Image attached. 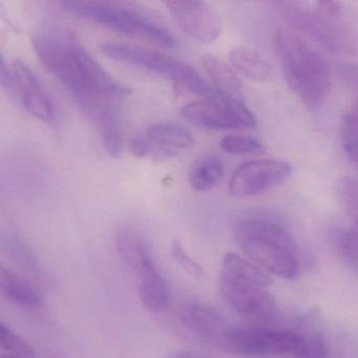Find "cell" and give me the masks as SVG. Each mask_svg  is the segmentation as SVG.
Instances as JSON below:
<instances>
[{
	"label": "cell",
	"instance_id": "obj_13",
	"mask_svg": "<svg viewBox=\"0 0 358 358\" xmlns=\"http://www.w3.org/2000/svg\"><path fill=\"white\" fill-rule=\"evenodd\" d=\"M179 318L186 330L217 347H221L224 336L230 328L217 309L201 301L184 303L180 309Z\"/></svg>",
	"mask_w": 358,
	"mask_h": 358
},
{
	"label": "cell",
	"instance_id": "obj_12",
	"mask_svg": "<svg viewBox=\"0 0 358 358\" xmlns=\"http://www.w3.org/2000/svg\"><path fill=\"white\" fill-rule=\"evenodd\" d=\"M12 72V91L27 110L41 121H51L55 116V108L36 75L22 62L10 64Z\"/></svg>",
	"mask_w": 358,
	"mask_h": 358
},
{
	"label": "cell",
	"instance_id": "obj_18",
	"mask_svg": "<svg viewBox=\"0 0 358 358\" xmlns=\"http://www.w3.org/2000/svg\"><path fill=\"white\" fill-rule=\"evenodd\" d=\"M229 62L234 69L250 80L268 83L273 80L275 72L257 52L247 48H236L229 53Z\"/></svg>",
	"mask_w": 358,
	"mask_h": 358
},
{
	"label": "cell",
	"instance_id": "obj_25",
	"mask_svg": "<svg viewBox=\"0 0 358 358\" xmlns=\"http://www.w3.org/2000/svg\"><path fill=\"white\" fill-rule=\"evenodd\" d=\"M0 348L3 351L1 354L22 358H35V353L31 345L3 322L0 324Z\"/></svg>",
	"mask_w": 358,
	"mask_h": 358
},
{
	"label": "cell",
	"instance_id": "obj_32",
	"mask_svg": "<svg viewBox=\"0 0 358 358\" xmlns=\"http://www.w3.org/2000/svg\"><path fill=\"white\" fill-rule=\"evenodd\" d=\"M0 358H22V357H17V356H13V355H8V354H1V357Z\"/></svg>",
	"mask_w": 358,
	"mask_h": 358
},
{
	"label": "cell",
	"instance_id": "obj_8",
	"mask_svg": "<svg viewBox=\"0 0 358 358\" xmlns=\"http://www.w3.org/2000/svg\"><path fill=\"white\" fill-rule=\"evenodd\" d=\"M32 45L45 70L70 92L79 106L85 108L96 106L98 99L87 87L73 41L37 35L33 37Z\"/></svg>",
	"mask_w": 358,
	"mask_h": 358
},
{
	"label": "cell",
	"instance_id": "obj_28",
	"mask_svg": "<svg viewBox=\"0 0 358 358\" xmlns=\"http://www.w3.org/2000/svg\"><path fill=\"white\" fill-rule=\"evenodd\" d=\"M171 257L176 264L180 266L184 271L187 272L194 278H200L204 275V270L198 262L194 261L186 250H184L181 243L175 241L171 245Z\"/></svg>",
	"mask_w": 358,
	"mask_h": 358
},
{
	"label": "cell",
	"instance_id": "obj_29",
	"mask_svg": "<svg viewBox=\"0 0 358 358\" xmlns=\"http://www.w3.org/2000/svg\"><path fill=\"white\" fill-rule=\"evenodd\" d=\"M152 148V142L146 137V135H136L129 140V150L136 158L150 157Z\"/></svg>",
	"mask_w": 358,
	"mask_h": 358
},
{
	"label": "cell",
	"instance_id": "obj_4",
	"mask_svg": "<svg viewBox=\"0 0 358 358\" xmlns=\"http://www.w3.org/2000/svg\"><path fill=\"white\" fill-rule=\"evenodd\" d=\"M221 348L242 356L329 357V348L324 336L316 329L308 327L303 330L271 326L229 328Z\"/></svg>",
	"mask_w": 358,
	"mask_h": 358
},
{
	"label": "cell",
	"instance_id": "obj_27",
	"mask_svg": "<svg viewBox=\"0 0 358 358\" xmlns=\"http://www.w3.org/2000/svg\"><path fill=\"white\" fill-rule=\"evenodd\" d=\"M338 249L345 263L358 275V228L345 230L341 234Z\"/></svg>",
	"mask_w": 358,
	"mask_h": 358
},
{
	"label": "cell",
	"instance_id": "obj_16",
	"mask_svg": "<svg viewBox=\"0 0 358 358\" xmlns=\"http://www.w3.org/2000/svg\"><path fill=\"white\" fill-rule=\"evenodd\" d=\"M0 290L10 303L26 309H36L43 303L38 291L30 282L3 266L0 268Z\"/></svg>",
	"mask_w": 358,
	"mask_h": 358
},
{
	"label": "cell",
	"instance_id": "obj_23",
	"mask_svg": "<svg viewBox=\"0 0 358 358\" xmlns=\"http://www.w3.org/2000/svg\"><path fill=\"white\" fill-rule=\"evenodd\" d=\"M341 140L345 154L358 169V102L341 121Z\"/></svg>",
	"mask_w": 358,
	"mask_h": 358
},
{
	"label": "cell",
	"instance_id": "obj_3",
	"mask_svg": "<svg viewBox=\"0 0 358 358\" xmlns=\"http://www.w3.org/2000/svg\"><path fill=\"white\" fill-rule=\"evenodd\" d=\"M273 48L291 91L307 108H322L331 91L330 66L322 54L282 29L274 34Z\"/></svg>",
	"mask_w": 358,
	"mask_h": 358
},
{
	"label": "cell",
	"instance_id": "obj_6",
	"mask_svg": "<svg viewBox=\"0 0 358 358\" xmlns=\"http://www.w3.org/2000/svg\"><path fill=\"white\" fill-rule=\"evenodd\" d=\"M62 6L70 13L115 32L144 37L164 48L177 45L175 36L169 30L136 8L103 1H64Z\"/></svg>",
	"mask_w": 358,
	"mask_h": 358
},
{
	"label": "cell",
	"instance_id": "obj_9",
	"mask_svg": "<svg viewBox=\"0 0 358 358\" xmlns=\"http://www.w3.org/2000/svg\"><path fill=\"white\" fill-rule=\"evenodd\" d=\"M181 115L192 124L213 131L255 129L257 124L255 115L242 100L217 91L204 100L186 104Z\"/></svg>",
	"mask_w": 358,
	"mask_h": 358
},
{
	"label": "cell",
	"instance_id": "obj_14",
	"mask_svg": "<svg viewBox=\"0 0 358 358\" xmlns=\"http://www.w3.org/2000/svg\"><path fill=\"white\" fill-rule=\"evenodd\" d=\"M115 245L121 261L139 278L159 271L150 244L135 228H119L115 234Z\"/></svg>",
	"mask_w": 358,
	"mask_h": 358
},
{
	"label": "cell",
	"instance_id": "obj_7",
	"mask_svg": "<svg viewBox=\"0 0 358 358\" xmlns=\"http://www.w3.org/2000/svg\"><path fill=\"white\" fill-rule=\"evenodd\" d=\"M100 51L110 59L139 66L165 77L192 94L207 98L215 93L213 85L196 69L161 52L116 43H103L100 45Z\"/></svg>",
	"mask_w": 358,
	"mask_h": 358
},
{
	"label": "cell",
	"instance_id": "obj_19",
	"mask_svg": "<svg viewBox=\"0 0 358 358\" xmlns=\"http://www.w3.org/2000/svg\"><path fill=\"white\" fill-rule=\"evenodd\" d=\"M139 297L142 305L152 313H162L171 305V289L160 270L140 278Z\"/></svg>",
	"mask_w": 358,
	"mask_h": 358
},
{
	"label": "cell",
	"instance_id": "obj_11",
	"mask_svg": "<svg viewBox=\"0 0 358 358\" xmlns=\"http://www.w3.org/2000/svg\"><path fill=\"white\" fill-rule=\"evenodd\" d=\"M165 7L176 24L188 36L203 43H211L222 33L219 14L203 1H166Z\"/></svg>",
	"mask_w": 358,
	"mask_h": 358
},
{
	"label": "cell",
	"instance_id": "obj_24",
	"mask_svg": "<svg viewBox=\"0 0 358 358\" xmlns=\"http://www.w3.org/2000/svg\"><path fill=\"white\" fill-rule=\"evenodd\" d=\"M336 194L348 217L358 228V181L350 177H343L336 184Z\"/></svg>",
	"mask_w": 358,
	"mask_h": 358
},
{
	"label": "cell",
	"instance_id": "obj_15",
	"mask_svg": "<svg viewBox=\"0 0 358 358\" xmlns=\"http://www.w3.org/2000/svg\"><path fill=\"white\" fill-rule=\"evenodd\" d=\"M73 45L87 87L97 99H122L131 95L133 90L108 74L83 45L76 41Z\"/></svg>",
	"mask_w": 358,
	"mask_h": 358
},
{
	"label": "cell",
	"instance_id": "obj_20",
	"mask_svg": "<svg viewBox=\"0 0 358 358\" xmlns=\"http://www.w3.org/2000/svg\"><path fill=\"white\" fill-rule=\"evenodd\" d=\"M225 171L221 158L217 156L203 157L192 166L189 173V183L196 192H208L219 185Z\"/></svg>",
	"mask_w": 358,
	"mask_h": 358
},
{
	"label": "cell",
	"instance_id": "obj_10",
	"mask_svg": "<svg viewBox=\"0 0 358 358\" xmlns=\"http://www.w3.org/2000/svg\"><path fill=\"white\" fill-rule=\"evenodd\" d=\"M292 173L286 161L261 159L243 163L230 178L229 194L238 198H248L263 194L284 183Z\"/></svg>",
	"mask_w": 358,
	"mask_h": 358
},
{
	"label": "cell",
	"instance_id": "obj_31",
	"mask_svg": "<svg viewBox=\"0 0 358 358\" xmlns=\"http://www.w3.org/2000/svg\"><path fill=\"white\" fill-rule=\"evenodd\" d=\"M165 358H207L202 354L196 353V352L185 351V350H180V351L171 352L169 355Z\"/></svg>",
	"mask_w": 358,
	"mask_h": 358
},
{
	"label": "cell",
	"instance_id": "obj_2",
	"mask_svg": "<svg viewBox=\"0 0 358 358\" xmlns=\"http://www.w3.org/2000/svg\"><path fill=\"white\" fill-rule=\"evenodd\" d=\"M232 234L238 248L262 269L286 280L299 275V245L284 226L261 217H244L234 223Z\"/></svg>",
	"mask_w": 358,
	"mask_h": 358
},
{
	"label": "cell",
	"instance_id": "obj_5",
	"mask_svg": "<svg viewBox=\"0 0 358 358\" xmlns=\"http://www.w3.org/2000/svg\"><path fill=\"white\" fill-rule=\"evenodd\" d=\"M287 22L331 53L355 49L356 41L338 1H278Z\"/></svg>",
	"mask_w": 358,
	"mask_h": 358
},
{
	"label": "cell",
	"instance_id": "obj_21",
	"mask_svg": "<svg viewBox=\"0 0 358 358\" xmlns=\"http://www.w3.org/2000/svg\"><path fill=\"white\" fill-rule=\"evenodd\" d=\"M146 137L158 145L169 148H189L194 146V138L186 127L171 122L154 123L146 131Z\"/></svg>",
	"mask_w": 358,
	"mask_h": 358
},
{
	"label": "cell",
	"instance_id": "obj_17",
	"mask_svg": "<svg viewBox=\"0 0 358 358\" xmlns=\"http://www.w3.org/2000/svg\"><path fill=\"white\" fill-rule=\"evenodd\" d=\"M201 66L215 91L241 100L243 96L242 81L229 66L219 58L209 55L201 59Z\"/></svg>",
	"mask_w": 358,
	"mask_h": 358
},
{
	"label": "cell",
	"instance_id": "obj_22",
	"mask_svg": "<svg viewBox=\"0 0 358 358\" xmlns=\"http://www.w3.org/2000/svg\"><path fill=\"white\" fill-rule=\"evenodd\" d=\"M99 121L102 143L106 154L112 158H119L122 152V135L116 114L110 108H106L100 113Z\"/></svg>",
	"mask_w": 358,
	"mask_h": 358
},
{
	"label": "cell",
	"instance_id": "obj_26",
	"mask_svg": "<svg viewBox=\"0 0 358 358\" xmlns=\"http://www.w3.org/2000/svg\"><path fill=\"white\" fill-rule=\"evenodd\" d=\"M220 145L224 152L230 155L255 154L263 150L259 140L248 136H225Z\"/></svg>",
	"mask_w": 358,
	"mask_h": 358
},
{
	"label": "cell",
	"instance_id": "obj_30",
	"mask_svg": "<svg viewBox=\"0 0 358 358\" xmlns=\"http://www.w3.org/2000/svg\"><path fill=\"white\" fill-rule=\"evenodd\" d=\"M177 152L173 148H166V146L158 145L152 143V150H150V157L152 160L167 161L177 157Z\"/></svg>",
	"mask_w": 358,
	"mask_h": 358
},
{
	"label": "cell",
	"instance_id": "obj_1",
	"mask_svg": "<svg viewBox=\"0 0 358 358\" xmlns=\"http://www.w3.org/2000/svg\"><path fill=\"white\" fill-rule=\"evenodd\" d=\"M272 282L271 276L252 262L234 252L224 255L219 275L224 301L245 317L276 327L273 322L280 320V311L267 290Z\"/></svg>",
	"mask_w": 358,
	"mask_h": 358
}]
</instances>
